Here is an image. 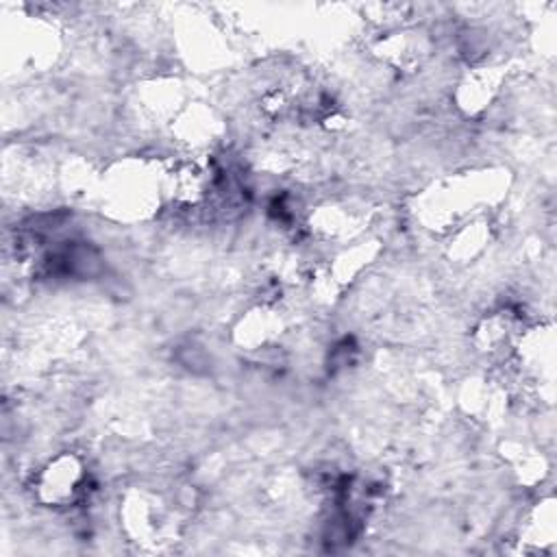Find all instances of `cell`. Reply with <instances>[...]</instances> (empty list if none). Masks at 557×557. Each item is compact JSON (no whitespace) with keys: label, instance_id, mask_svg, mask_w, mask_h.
Segmentation results:
<instances>
[{"label":"cell","instance_id":"cell-1","mask_svg":"<svg viewBox=\"0 0 557 557\" xmlns=\"http://www.w3.org/2000/svg\"><path fill=\"white\" fill-rule=\"evenodd\" d=\"M87 483L85 470L74 455H59L37 474V496L52 507L76 503Z\"/></svg>","mask_w":557,"mask_h":557},{"label":"cell","instance_id":"cell-2","mask_svg":"<svg viewBox=\"0 0 557 557\" xmlns=\"http://www.w3.org/2000/svg\"><path fill=\"white\" fill-rule=\"evenodd\" d=\"M520 546L524 550H546L555 544V509L553 503H542L527 516V522L520 529Z\"/></svg>","mask_w":557,"mask_h":557}]
</instances>
